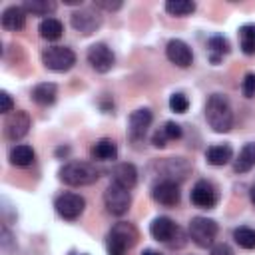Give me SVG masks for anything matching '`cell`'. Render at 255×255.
Returning <instances> with one entry per match:
<instances>
[{"mask_svg":"<svg viewBox=\"0 0 255 255\" xmlns=\"http://www.w3.org/2000/svg\"><path fill=\"white\" fill-rule=\"evenodd\" d=\"M104 203H106V209L112 215H124L129 209V203H131L129 189H126V187H122V185L112 181L108 185V189L104 191Z\"/></svg>","mask_w":255,"mask_h":255,"instance_id":"6","label":"cell"},{"mask_svg":"<svg viewBox=\"0 0 255 255\" xmlns=\"http://www.w3.org/2000/svg\"><path fill=\"white\" fill-rule=\"evenodd\" d=\"M137 243V229L133 223L122 221L116 223L108 235V255H126L128 249H131Z\"/></svg>","mask_w":255,"mask_h":255,"instance_id":"3","label":"cell"},{"mask_svg":"<svg viewBox=\"0 0 255 255\" xmlns=\"http://www.w3.org/2000/svg\"><path fill=\"white\" fill-rule=\"evenodd\" d=\"M94 6H96V8H102V10H110V12H114V10H120V8H122V2H106V0H96V2H94Z\"/></svg>","mask_w":255,"mask_h":255,"instance_id":"33","label":"cell"},{"mask_svg":"<svg viewBox=\"0 0 255 255\" xmlns=\"http://www.w3.org/2000/svg\"><path fill=\"white\" fill-rule=\"evenodd\" d=\"M161 179H169V181H181L187 177L189 173V165L183 157H169L157 163Z\"/></svg>","mask_w":255,"mask_h":255,"instance_id":"15","label":"cell"},{"mask_svg":"<svg viewBox=\"0 0 255 255\" xmlns=\"http://www.w3.org/2000/svg\"><path fill=\"white\" fill-rule=\"evenodd\" d=\"M112 181L122 185V187H126V189H131L137 183V169L128 161L126 163H118L112 169Z\"/></svg>","mask_w":255,"mask_h":255,"instance_id":"17","label":"cell"},{"mask_svg":"<svg viewBox=\"0 0 255 255\" xmlns=\"http://www.w3.org/2000/svg\"><path fill=\"white\" fill-rule=\"evenodd\" d=\"M88 62H90V66H92L96 72L106 74V72L112 70L116 58H114V52H112L104 42H98V44H92V46L88 48Z\"/></svg>","mask_w":255,"mask_h":255,"instance_id":"9","label":"cell"},{"mask_svg":"<svg viewBox=\"0 0 255 255\" xmlns=\"http://www.w3.org/2000/svg\"><path fill=\"white\" fill-rule=\"evenodd\" d=\"M165 10L171 16H187L195 10V2H191V0H169V2H165Z\"/></svg>","mask_w":255,"mask_h":255,"instance_id":"29","label":"cell"},{"mask_svg":"<svg viewBox=\"0 0 255 255\" xmlns=\"http://www.w3.org/2000/svg\"><path fill=\"white\" fill-rule=\"evenodd\" d=\"M26 24V10L24 6H8L4 12H2V26L6 30H22Z\"/></svg>","mask_w":255,"mask_h":255,"instance_id":"18","label":"cell"},{"mask_svg":"<svg viewBox=\"0 0 255 255\" xmlns=\"http://www.w3.org/2000/svg\"><path fill=\"white\" fill-rule=\"evenodd\" d=\"M233 239L239 247L243 249H253L255 247V229L251 227H237L233 231Z\"/></svg>","mask_w":255,"mask_h":255,"instance_id":"30","label":"cell"},{"mask_svg":"<svg viewBox=\"0 0 255 255\" xmlns=\"http://www.w3.org/2000/svg\"><path fill=\"white\" fill-rule=\"evenodd\" d=\"M149 233L153 239H157L161 243H169L173 239V235L177 233V225L169 217H155L149 225Z\"/></svg>","mask_w":255,"mask_h":255,"instance_id":"16","label":"cell"},{"mask_svg":"<svg viewBox=\"0 0 255 255\" xmlns=\"http://www.w3.org/2000/svg\"><path fill=\"white\" fill-rule=\"evenodd\" d=\"M151 112L147 108H139L135 112L129 114V120H128V135L131 141H139L143 139V135L147 133V128L151 126Z\"/></svg>","mask_w":255,"mask_h":255,"instance_id":"11","label":"cell"},{"mask_svg":"<svg viewBox=\"0 0 255 255\" xmlns=\"http://www.w3.org/2000/svg\"><path fill=\"white\" fill-rule=\"evenodd\" d=\"M169 108H171V112H175V114H185L187 112V108H189V100H187V96L185 94H173L171 98H169Z\"/></svg>","mask_w":255,"mask_h":255,"instance_id":"31","label":"cell"},{"mask_svg":"<svg viewBox=\"0 0 255 255\" xmlns=\"http://www.w3.org/2000/svg\"><path fill=\"white\" fill-rule=\"evenodd\" d=\"M151 197L165 205V207H171V205H177L179 203V197H181V191H179V185L177 181H169V179H159L153 187H151Z\"/></svg>","mask_w":255,"mask_h":255,"instance_id":"12","label":"cell"},{"mask_svg":"<svg viewBox=\"0 0 255 255\" xmlns=\"http://www.w3.org/2000/svg\"><path fill=\"white\" fill-rule=\"evenodd\" d=\"M92 157L96 159H102V161H110V159H116L118 157V145L112 141V139H100L94 143L92 147Z\"/></svg>","mask_w":255,"mask_h":255,"instance_id":"24","label":"cell"},{"mask_svg":"<svg viewBox=\"0 0 255 255\" xmlns=\"http://www.w3.org/2000/svg\"><path fill=\"white\" fill-rule=\"evenodd\" d=\"M231 157H233V149H231V145H227V143H215V145L207 147V151H205L207 163L217 165V167L229 163Z\"/></svg>","mask_w":255,"mask_h":255,"instance_id":"19","label":"cell"},{"mask_svg":"<svg viewBox=\"0 0 255 255\" xmlns=\"http://www.w3.org/2000/svg\"><path fill=\"white\" fill-rule=\"evenodd\" d=\"M34 157H36L34 149H32L30 145H26V143L14 145V147L10 149V153H8L10 163L16 165V167H26V165H30V163L34 161Z\"/></svg>","mask_w":255,"mask_h":255,"instance_id":"23","label":"cell"},{"mask_svg":"<svg viewBox=\"0 0 255 255\" xmlns=\"http://www.w3.org/2000/svg\"><path fill=\"white\" fill-rule=\"evenodd\" d=\"M165 56H167V60H169L171 64H175V66H179V68H187V66H191V62H193V52H191V48H189L183 40H177V38L167 42Z\"/></svg>","mask_w":255,"mask_h":255,"instance_id":"14","label":"cell"},{"mask_svg":"<svg viewBox=\"0 0 255 255\" xmlns=\"http://www.w3.org/2000/svg\"><path fill=\"white\" fill-rule=\"evenodd\" d=\"M239 46L243 54H255V24H243L239 28Z\"/></svg>","mask_w":255,"mask_h":255,"instance_id":"26","label":"cell"},{"mask_svg":"<svg viewBox=\"0 0 255 255\" xmlns=\"http://www.w3.org/2000/svg\"><path fill=\"white\" fill-rule=\"evenodd\" d=\"M98 169L90 161H68L60 169V179L66 185L72 187H82V185H92L98 181Z\"/></svg>","mask_w":255,"mask_h":255,"instance_id":"2","label":"cell"},{"mask_svg":"<svg viewBox=\"0 0 255 255\" xmlns=\"http://www.w3.org/2000/svg\"><path fill=\"white\" fill-rule=\"evenodd\" d=\"M207 46H209L211 62H213V64H217L225 54H229V42H227V38H223V36H213V38H209Z\"/></svg>","mask_w":255,"mask_h":255,"instance_id":"28","label":"cell"},{"mask_svg":"<svg viewBox=\"0 0 255 255\" xmlns=\"http://www.w3.org/2000/svg\"><path fill=\"white\" fill-rule=\"evenodd\" d=\"M56 96H58V88L56 84L52 82H42L38 84L34 90H32V100L40 106H50L56 102Z\"/></svg>","mask_w":255,"mask_h":255,"instance_id":"20","label":"cell"},{"mask_svg":"<svg viewBox=\"0 0 255 255\" xmlns=\"http://www.w3.org/2000/svg\"><path fill=\"white\" fill-rule=\"evenodd\" d=\"M191 203L195 207H201V209L215 207V203H217V189L213 187V183H209L205 179H199L193 185V189H191Z\"/></svg>","mask_w":255,"mask_h":255,"instance_id":"13","label":"cell"},{"mask_svg":"<svg viewBox=\"0 0 255 255\" xmlns=\"http://www.w3.org/2000/svg\"><path fill=\"white\" fill-rule=\"evenodd\" d=\"M253 167H255V143L251 141V143H245L241 147V151H239V155L233 163V169L237 173H247Z\"/></svg>","mask_w":255,"mask_h":255,"instance_id":"21","label":"cell"},{"mask_svg":"<svg viewBox=\"0 0 255 255\" xmlns=\"http://www.w3.org/2000/svg\"><path fill=\"white\" fill-rule=\"evenodd\" d=\"M38 32H40V36L44 40H58L62 36V32H64V26L56 18H44L40 22V26H38Z\"/></svg>","mask_w":255,"mask_h":255,"instance_id":"25","label":"cell"},{"mask_svg":"<svg viewBox=\"0 0 255 255\" xmlns=\"http://www.w3.org/2000/svg\"><path fill=\"white\" fill-rule=\"evenodd\" d=\"M209 255H233V251H231V247L227 243H217V245L211 247Z\"/></svg>","mask_w":255,"mask_h":255,"instance_id":"35","label":"cell"},{"mask_svg":"<svg viewBox=\"0 0 255 255\" xmlns=\"http://www.w3.org/2000/svg\"><path fill=\"white\" fill-rule=\"evenodd\" d=\"M0 100H2V112H4V114H12L14 102H12L10 94H8V92H2V94H0Z\"/></svg>","mask_w":255,"mask_h":255,"instance_id":"34","label":"cell"},{"mask_svg":"<svg viewBox=\"0 0 255 255\" xmlns=\"http://www.w3.org/2000/svg\"><path fill=\"white\" fill-rule=\"evenodd\" d=\"M102 26V16L96 8H80L72 14V28L84 36L94 34Z\"/></svg>","mask_w":255,"mask_h":255,"instance_id":"8","label":"cell"},{"mask_svg":"<svg viewBox=\"0 0 255 255\" xmlns=\"http://www.w3.org/2000/svg\"><path fill=\"white\" fill-rule=\"evenodd\" d=\"M181 137V126L175 124V122H165L163 128H159L155 133H153V145L155 147H163L165 141L169 139H179Z\"/></svg>","mask_w":255,"mask_h":255,"instance_id":"22","label":"cell"},{"mask_svg":"<svg viewBox=\"0 0 255 255\" xmlns=\"http://www.w3.org/2000/svg\"><path fill=\"white\" fill-rule=\"evenodd\" d=\"M251 201H253V203H255V185H253V187H251Z\"/></svg>","mask_w":255,"mask_h":255,"instance_id":"37","label":"cell"},{"mask_svg":"<svg viewBox=\"0 0 255 255\" xmlns=\"http://www.w3.org/2000/svg\"><path fill=\"white\" fill-rule=\"evenodd\" d=\"M42 62L52 72H68L76 64V54L66 46H50L42 52Z\"/></svg>","mask_w":255,"mask_h":255,"instance_id":"4","label":"cell"},{"mask_svg":"<svg viewBox=\"0 0 255 255\" xmlns=\"http://www.w3.org/2000/svg\"><path fill=\"white\" fill-rule=\"evenodd\" d=\"M217 235V223L209 217H193L189 221V237L197 247L213 245Z\"/></svg>","mask_w":255,"mask_h":255,"instance_id":"5","label":"cell"},{"mask_svg":"<svg viewBox=\"0 0 255 255\" xmlns=\"http://www.w3.org/2000/svg\"><path fill=\"white\" fill-rule=\"evenodd\" d=\"M241 90L247 98H253L255 96V74H247L241 82Z\"/></svg>","mask_w":255,"mask_h":255,"instance_id":"32","label":"cell"},{"mask_svg":"<svg viewBox=\"0 0 255 255\" xmlns=\"http://www.w3.org/2000/svg\"><path fill=\"white\" fill-rule=\"evenodd\" d=\"M30 126H32V120H30L28 112H22V110L12 112V114H8V118L4 122V135L8 139L16 141L28 133Z\"/></svg>","mask_w":255,"mask_h":255,"instance_id":"10","label":"cell"},{"mask_svg":"<svg viewBox=\"0 0 255 255\" xmlns=\"http://www.w3.org/2000/svg\"><path fill=\"white\" fill-rule=\"evenodd\" d=\"M205 120H207L209 128L217 133H225L233 128V112H231V106L225 96H221V94L209 96V100L205 104Z\"/></svg>","mask_w":255,"mask_h":255,"instance_id":"1","label":"cell"},{"mask_svg":"<svg viewBox=\"0 0 255 255\" xmlns=\"http://www.w3.org/2000/svg\"><path fill=\"white\" fill-rule=\"evenodd\" d=\"M54 207L58 211L60 217L64 219H78L82 213H84V207H86V199L78 193H62L56 197L54 201Z\"/></svg>","mask_w":255,"mask_h":255,"instance_id":"7","label":"cell"},{"mask_svg":"<svg viewBox=\"0 0 255 255\" xmlns=\"http://www.w3.org/2000/svg\"><path fill=\"white\" fill-rule=\"evenodd\" d=\"M141 255H159V253H157V251H153V249H145Z\"/></svg>","mask_w":255,"mask_h":255,"instance_id":"36","label":"cell"},{"mask_svg":"<svg viewBox=\"0 0 255 255\" xmlns=\"http://www.w3.org/2000/svg\"><path fill=\"white\" fill-rule=\"evenodd\" d=\"M24 10L32 12L34 16H48L56 10V2H52V0H26Z\"/></svg>","mask_w":255,"mask_h":255,"instance_id":"27","label":"cell"}]
</instances>
